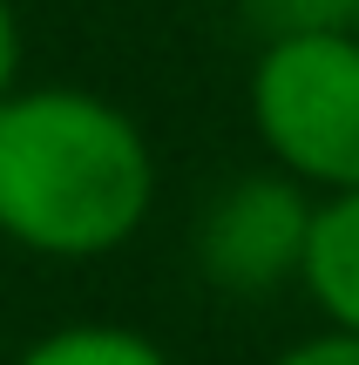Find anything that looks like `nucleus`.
I'll return each instance as SVG.
<instances>
[{
  "instance_id": "nucleus-3",
  "label": "nucleus",
  "mask_w": 359,
  "mask_h": 365,
  "mask_svg": "<svg viewBox=\"0 0 359 365\" xmlns=\"http://www.w3.org/2000/svg\"><path fill=\"white\" fill-rule=\"evenodd\" d=\"M312 203L278 176H244L203 210L197 257L224 291H271L305 264Z\"/></svg>"
},
{
  "instance_id": "nucleus-5",
  "label": "nucleus",
  "mask_w": 359,
  "mask_h": 365,
  "mask_svg": "<svg viewBox=\"0 0 359 365\" xmlns=\"http://www.w3.org/2000/svg\"><path fill=\"white\" fill-rule=\"evenodd\" d=\"M21 365H170L149 339L136 331H116V325H75V331H54L41 339Z\"/></svg>"
},
{
  "instance_id": "nucleus-1",
  "label": "nucleus",
  "mask_w": 359,
  "mask_h": 365,
  "mask_svg": "<svg viewBox=\"0 0 359 365\" xmlns=\"http://www.w3.org/2000/svg\"><path fill=\"white\" fill-rule=\"evenodd\" d=\"M149 149L122 108L81 88L0 102V230L48 257L116 250L149 210Z\"/></svg>"
},
{
  "instance_id": "nucleus-7",
  "label": "nucleus",
  "mask_w": 359,
  "mask_h": 365,
  "mask_svg": "<svg viewBox=\"0 0 359 365\" xmlns=\"http://www.w3.org/2000/svg\"><path fill=\"white\" fill-rule=\"evenodd\" d=\"M278 365H359V339L353 331H325V339H305L298 352H285Z\"/></svg>"
},
{
  "instance_id": "nucleus-8",
  "label": "nucleus",
  "mask_w": 359,
  "mask_h": 365,
  "mask_svg": "<svg viewBox=\"0 0 359 365\" xmlns=\"http://www.w3.org/2000/svg\"><path fill=\"white\" fill-rule=\"evenodd\" d=\"M14 68H21V27H14V7L0 0V102L14 88Z\"/></svg>"
},
{
  "instance_id": "nucleus-4",
  "label": "nucleus",
  "mask_w": 359,
  "mask_h": 365,
  "mask_svg": "<svg viewBox=\"0 0 359 365\" xmlns=\"http://www.w3.org/2000/svg\"><path fill=\"white\" fill-rule=\"evenodd\" d=\"M298 277L325 304V318L359 339V190H339L325 210H312Z\"/></svg>"
},
{
  "instance_id": "nucleus-6",
  "label": "nucleus",
  "mask_w": 359,
  "mask_h": 365,
  "mask_svg": "<svg viewBox=\"0 0 359 365\" xmlns=\"http://www.w3.org/2000/svg\"><path fill=\"white\" fill-rule=\"evenodd\" d=\"M244 21L265 41H298V34H353L359 0H244Z\"/></svg>"
},
{
  "instance_id": "nucleus-2",
  "label": "nucleus",
  "mask_w": 359,
  "mask_h": 365,
  "mask_svg": "<svg viewBox=\"0 0 359 365\" xmlns=\"http://www.w3.org/2000/svg\"><path fill=\"white\" fill-rule=\"evenodd\" d=\"M251 115L271 156L325 190H359V34L265 41Z\"/></svg>"
}]
</instances>
